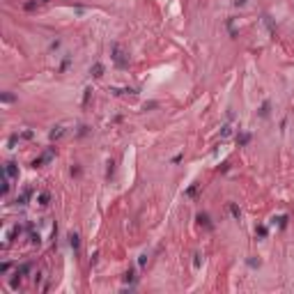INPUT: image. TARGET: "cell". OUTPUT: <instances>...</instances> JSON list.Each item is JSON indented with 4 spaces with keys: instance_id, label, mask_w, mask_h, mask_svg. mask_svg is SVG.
Listing matches in <instances>:
<instances>
[{
    "instance_id": "obj_1",
    "label": "cell",
    "mask_w": 294,
    "mask_h": 294,
    "mask_svg": "<svg viewBox=\"0 0 294 294\" xmlns=\"http://www.w3.org/2000/svg\"><path fill=\"white\" fill-rule=\"evenodd\" d=\"M2 172H5V175H7V177H9L11 181H16V179H19V166H16V163H14V161H7V163H5V168H2Z\"/></svg>"
},
{
    "instance_id": "obj_2",
    "label": "cell",
    "mask_w": 294,
    "mask_h": 294,
    "mask_svg": "<svg viewBox=\"0 0 294 294\" xmlns=\"http://www.w3.org/2000/svg\"><path fill=\"white\" fill-rule=\"evenodd\" d=\"M113 60H115V64H117V67H126V64H129V60L124 57V51H122L117 44L113 46Z\"/></svg>"
},
{
    "instance_id": "obj_3",
    "label": "cell",
    "mask_w": 294,
    "mask_h": 294,
    "mask_svg": "<svg viewBox=\"0 0 294 294\" xmlns=\"http://www.w3.org/2000/svg\"><path fill=\"white\" fill-rule=\"evenodd\" d=\"M51 158H53V149H48V152H44V154L39 156V158H34V161H32V166H34V168H39V166H42V163H46V161H51Z\"/></svg>"
},
{
    "instance_id": "obj_4",
    "label": "cell",
    "mask_w": 294,
    "mask_h": 294,
    "mask_svg": "<svg viewBox=\"0 0 294 294\" xmlns=\"http://www.w3.org/2000/svg\"><path fill=\"white\" fill-rule=\"evenodd\" d=\"M64 133H67V131H64V126H53V131H51L48 138H51V140H60Z\"/></svg>"
},
{
    "instance_id": "obj_5",
    "label": "cell",
    "mask_w": 294,
    "mask_h": 294,
    "mask_svg": "<svg viewBox=\"0 0 294 294\" xmlns=\"http://www.w3.org/2000/svg\"><path fill=\"white\" fill-rule=\"evenodd\" d=\"M69 244H71V248H74V253H78V244H80V239H78V234H69Z\"/></svg>"
},
{
    "instance_id": "obj_6",
    "label": "cell",
    "mask_w": 294,
    "mask_h": 294,
    "mask_svg": "<svg viewBox=\"0 0 294 294\" xmlns=\"http://www.w3.org/2000/svg\"><path fill=\"white\" fill-rule=\"evenodd\" d=\"M198 223H200V225H204V227H211V223H209V216H207V214H198Z\"/></svg>"
},
{
    "instance_id": "obj_7",
    "label": "cell",
    "mask_w": 294,
    "mask_h": 294,
    "mask_svg": "<svg viewBox=\"0 0 294 294\" xmlns=\"http://www.w3.org/2000/svg\"><path fill=\"white\" fill-rule=\"evenodd\" d=\"M48 200H51L48 193H39V195H37V202L39 204H48Z\"/></svg>"
},
{
    "instance_id": "obj_8",
    "label": "cell",
    "mask_w": 294,
    "mask_h": 294,
    "mask_svg": "<svg viewBox=\"0 0 294 294\" xmlns=\"http://www.w3.org/2000/svg\"><path fill=\"white\" fill-rule=\"evenodd\" d=\"M90 74L94 76V78H99V76L103 74V67H101V64H94V67H92V71H90Z\"/></svg>"
},
{
    "instance_id": "obj_9",
    "label": "cell",
    "mask_w": 294,
    "mask_h": 294,
    "mask_svg": "<svg viewBox=\"0 0 294 294\" xmlns=\"http://www.w3.org/2000/svg\"><path fill=\"white\" fill-rule=\"evenodd\" d=\"M248 140H250V136H248V133H241V136H237V143H239V145H246Z\"/></svg>"
},
{
    "instance_id": "obj_10",
    "label": "cell",
    "mask_w": 294,
    "mask_h": 294,
    "mask_svg": "<svg viewBox=\"0 0 294 294\" xmlns=\"http://www.w3.org/2000/svg\"><path fill=\"white\" fill-rule=\"evenodd\" d=\"M230 211H232V216H234V218H239V216H241V211H239V207H237V204H230Z\"/></svg>"
},
{
    "instance_id": "obj_11",
    "label": "cell",
    "mask_w": 294,
    "mask_h": 294,
    "mask_svg": "<svg viewBox=\"0 0 294 294\" xmlns=\"http://www.w3.org/2000/svg\"><path fill=\"white\" fill-rule=\"evenodd\" d=\"M9 267H11L9 262H2V264H0V273H7V271H9Z\"/></svg>"
},
{
    "instance_id": "obj_12",
    "label": "cell",
    "mask_w": 294,
    "mask_h": 294,
    "mask_svg": "<svg viewBox=\"0 0 294 294\" xmlns=\"http://www.w3.org/2000/svg\"><path fill=\"white\" fill-rule=\"evenodd\" d=\"M260 115H262V117H267V115H269V103H264V106H262V110H260Z\"/></svg>"
},
{
    "instance_id": "obj_13",
    "label": "cell",
    "mask_w": 294,
    "mask_h": 294,
    "mask_svg": "<svg viewBox=\"0 0 294 294\" xmlns=\"http://www.w3.org/2000/svg\"><path fill=\"white\" fill-rule=\"evenodd\" d=\"M124 278H126V283H129V280H133V278H136V276H133V271H131V269H129V271H126V276H124Z\"/></svg>"
},
{
    "instance_id": "obj_14",
    "label": "cell",
    "mask_w": 294,
    "mask_h": 294,
    "mask_svg": "<svg viewBox=\"0 0 294 294\" xmlns=\"http://www.w3.org/2000/svg\"><path fill=\"white\" fill-rule=\"evenodd\" d=\"M195 191H198V184H193V186H191V189H189V191H186V195H193V193H195Z\"/></svg>"
}]
</instances>
